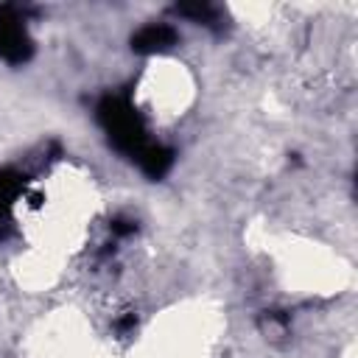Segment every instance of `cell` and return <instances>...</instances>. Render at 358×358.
Listing matches in <instances>:
<instances>
[{"label":"cell","instance_id":"obj_2","mask_svg":"<svg viewBox=\"0 0 358 358\" xmlns=\"http://www.w3.org/2000/svg\"><path fill=\"white\" fill-rule=\"evenodd\" d=\"M165 39H171V31H165V28H145L137 36V48H162Z\"/></svg>","mask_w":358,"mask_h":358},{"label":"cell","instance_id":"obj_1","mask_svg":"<svg viewBox=\"0 0 358 358\" xmlns=\"http://www.w3.org/2000/svg\"><path fill=\"white\" fill-rule=\"evenodd\" d=\"M25 45H28V39H25L22 28L17 25V20H3L0 17V53L20 59L25 53Z\"/></svg>","mask_w":358,"mask_h":358}]
</instances>
